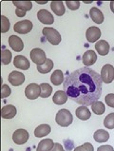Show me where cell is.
<instances>
[{"label": "cell", "mask_w": 114, "mask_h": 151, "mask_svg": "<svg viewBox=\"0 0 114 151\" xmlns=\"http://www.w3.org/2000/svg\"><path fill=\"white\" fill-rule=\"evenodd\" d=\"M95 50L100 55L105 56L109 52L110 47H109V44L106 40H99L95 44Z\"/></svg>", "instance_id": "obj_15"}, {"label": "cell", "mask_w": 114, "mask_h": 151, "mask_svg": "<svg viewBox=\"0 0 114 151\" xmlns=\"http://www.w3.org/2000/svg\"><path fill=\"white\" fill-rule=\"evenodd\" d=\"M104 126L108 129L114 128V112L109 113L104 120Z\"/></svg>", "instance_id": "obj_29"}, {"label": "cell", "mask_w": 114, "mask_h": 151, "mask_svg": "<svg viewBox=\"0 0 114 151\" xmlns=\"http://www.w3.org/2000/svg\"><path fill=\"white\" fill-rule=\"evenodd\" d=\"M101 78L103 83L110 84L114 80V68L109 64L105 65L101 70Z\"/></svg>", "instance_id": "obj_5"}, {"label": "cell", "mask_w": 114, "mask_h": 151, "mask_svg": "<svg viewBox=\"0 0 114 151\" xmlns=\"http://www.w3.org/2000/svg\"><path fill=\"white\" fill-rule=\"evenodd\" d=\"M73 151H94V147L90 143H86L80 146H77Z\"/></svg>", "instance_id": "obj_32"}, {"label": "cell", "mask_w": 114, "mask_h": 151, "mask_svg": "<svg viewBox=\"0 0 114 151\" xmlns=\"http://www.w3.org/2000/svg\"><path fill=\"white\" fill-rule=\"evenodd\" d=\"M89 16L90 18L92 19L93 22H95L96 24H102L104 22V14L103 12H101L98 8L93 7L90 9L89 11Z\"/></svg>", "instance_id": "obj_17"}, {"label": "cell", "mask_w": 114, "mask_h": 151, "mask_svg": "<svg viewBox=\"0 0 114 151\" xmlns=\"http://www.w3.org/2000/svg\"><path fill=\"white\" fill-rule=\"evenodd\" d=\"M32 22L30 20H23V21H18L14 24V32L20 34H27L32 29Z\"/></svg>", "instance_id": "obj_6"}, {"label": "cell", "mask_w": 114, "mask_h": 151, "mask_svg": "<svg viewBox=\"0 0 114 151\" xmlns=\"http://www.w3.org/2000/svg\"><path fill=\"white\" fill-rule=\"evenodd\" d=\"M97 151H114L111 145H101L98 147Z\"/></svg>", "instance_id": "obj_36"}, {"label": "cell", "mask_w": 114, "mask_h": 151, "mask_svg": "<svg viewBox=\"0 0 114 151\" xmlns=\"http://www.w3.org/2000/svg\"><path fill=\"white\" fill-rule=\"evenodd\" d=\"M51 10L53 11L55 14L58 16H62L65 14V6H64V2L62 1H52L51 3Z\"/></svg>", "instance_id": "obj_21"}, {"label": "cell", "mask_w": 114, "mask_h": 151, "mask_svg": "<svg viewBox=\"0 0 114 151\" xmlns=\"http://www.w3.org/2000/svg\"><path fill=\"white\" fill-rule=\"evenodd\" d=\"M10 29V21L5 15H1V32H7Z\"/></svg>", "instance_id": "obj_31"}, {"label": "cell", "mask_w": 114, "mask_h": 151, "mask_svg": "<svg viewBox=\"0 0 114 151\" xmlns=\"http://www.w3.org/2000/svg\"><path fill=\"white\" fill-rule=\"evenodd\" d=\"M15 14L16 15L18 16V17H23L26 15V12H23V11H21V10H18V9H16L15 10Z\"/></svg>", "instance_id": "obj_38"}, {"label": "cell", "mask_w": 114, "mask_h": 151, "mask_svg": "<svg viewBox=\"0 0 114 151\" xmlns=\"http://www.w3.org/2000/svg\"><path fill=\"white\" fill-rule=\"evenodd\" d=\"M51 82L54 86H59L64 82V74L60 70H56L51 76Z\"/></svg>", "instance_id": "obj_24"}, {"label": "cell", "mask_w": 114, "mask_h": 151, "mask_svg": "<svg viewBox=\"0 0 114 151\" xmlns=\"http://www.w3.org/2000/svg\"><path fill=\"white\" fill-rule=\"evenodd\" d=\"M53 145L54 143L51 139H44L38 144L36 151H51Z\"/></svg>", "instance_id": "obj_22"}, {"label": "cell", "mask_w": 114, "mask_h": 151, "mask_svg": "<svg viewBox=\"0 0 114 151\" xmlns=\"http://www.w3.org/2000/svg\"><path fill=\"white\" fill-rule=\"evenodd\" d=\"M37 3H39V4H45V3H47V2H37Z\"/></svg>", "instance_id": "obj_40"}, {"label": "cell", "mask_w": 114, "mask_h": 151, "mask_svg": "<svg viewBox=\"0 0 114 151\" xmlns=\"http://www.w3.org/2000/svg\"><path fill=\"white\" fill-rule=\"evenodd\" d=\"M30 59L33 63H35L37 66H41V65L45 64L47 61V57H46V53L45 51L41 49H33L30 51Z\"/></svg>", "instance_id": "obj_4"}, {"label": "cell", "mask_w": 114, "mask_h": 151, "mask_svg": "<svg viewBox=\"0 0 114 151\" xmlns=\"http://www.w3.org/2000/svg\"><path fill=\"white\" fill-rule=\"evenodd\" d=\"M100 36H101V31L99 28L90 27L87 29L86 37H87V40L89 43H94L96 41H98Z\"/></svg>", "instance_id": "obj_11"}, {"label": "cell", "mask_w": 114, "mask_h": 151, "mask_svg": "<svg viewBox=\"0 0 114 151\" xmlns=\"http://www.w3.org/2000/svg\"><path fill=\"white\" fill-rule=\"evenodd\" d=\"M29 140V132L26 129L20 128L17 129L12 134V141L16 145H24Z\"/></svg>", "instance_id": "obj_8"}, {"label": "cell", "mask_w": 114, "mask_h": 151, "mask_svg": "<svg viewBox=\"0 0 114 151\" xmlns=\"http://www.w3.org/2000/svg\"><path fill=\"white\" fill-rule=\"evenodd\" d=\"M16 109L14 106L8 105L4 106L1 109V116L4 119H12L16 115Z\"/></svg>", "instance_id": "obj_16"}, {"label": "cell", "mask_w": 114, "mask_h": 151, "mask_svg": "<svg viewBox=\"0 0 114 151\" xmlns=\"http://www.w3.org/2000/svg\"><path fill=\"white\" fill-rule=\"evenodd\" d=\"M66 5L68 6V8L71 11H76L80 7V2L79 1H67Z\"/></svg>", "instance_id": "obj_34"}, {"label": "cell", "mask_w": 114, "mask_h": 151, "mask_svg": "<svg viewBox=\"0 0 114 151\" xmlns=\"http://www.w3.org/2000/svg\"><path fill=\"white\" fill-rule=\"evenodd\" d=\"M51 132V127L47 124H43L38 126L34 130V136L37 138H42L44 136L49 135Z\"/></svg>", "instance_id": "obj_20"}, {"label": "cell", "mask_w": 114, "mask_h": 151, "mask_svg": "<svg viewBox=\"0 0 114 151\" xmlns=\"http://www.w3.org/2000/svg\"><path fill=\"white\" fill-rule=\"evenodd\" d=\"M42 32L46 36L47 40L53 46L59 45L61 40H62V37H61L60 33L53 28H44Z\"/></svg>", "instance_id": "obj_3"}, {"label": "cell", "mask_w": 114, "mask_h": 151, "mask_svg": "<svg viewBox=\"0 0 114 151\" xmlns=\"http://www.w3.org/2000/svg\"><path fill=\"white\" fill-rule=\"evenodd\" d=\"M1 59L4 65H9L12 60V52L9 50H4L1 52Z\"/></svg>", "instance_id": "obj_30"}, {"label": "cell", "mask_w": 114, "mask_h": 151, "mask_svg": "<svg viewBox=\"0 0 114 151\" xmlns=\"http://www.w3.org/2000/svg\"><path fill=\"white\" fill-rule=\"evenodd\" d=\"M9 44H10L11 48L17 51V52H20V51L23 50L24 48V44L23 41L21 40V38L16 36V35H11L9 37Z\"/></svg>", "instance_id": "obj_12"}, {"label": "cell", "mask_w": 114, "mask_h": 151, "mask_svg": "<svg viewBox=\"0 0 114 151\" xmlns=\"http://www.w3.org/2000/svg\"><path fill=\"white\" fill-rule=\"evenodd\" d=\"M9 82L14 87H17V86H20L24 83L25 81V75L23 73H21L19 71H12L10 73L9 75Z\"/></svg>", "instance_id": "obj_10"}, {"label": "cell", "mask_w": 114, "mask_h": 151, "mask_svg": "<svg viewBox=\"0 0 114 151\" xmlns=\"http://www.w3.org/2000/svg\"><path fill=\"white\" fill-rule=\"evenodd\" d=\"M14 67L19 68V70H27L30 68V62L29 60L23 55H17L14 57Z\"/></svg>", "instance_id": "obj_13"}, {"label": "cell", "mask_w": 114, "mask_h": 151, "mask_svg": "<svg viewBox=\"0 0 114 151\" xmlns=\"http://www.w3.org/2000/svg\"><path fill=\"white\" fill-rule=\"evenodd\" d=\"M40 88H41L40 96L42 98H48L51 96V94L52 92V88L51 85L47 84V83H43L40 85Z\"/></svg>", "instance_id": "obj_28"}, {"label": "cell", "mask_w": 114, "mask_h": 151, "mask_svg": "<svg viewBox=\"0 0 114 151\" xmlns=\"http://www.w3.org/2000/svg\"><path fill=\"white\" fill-rule=\"evenodd\" d=\"M68 94L66 93L65 90H57L54 93L52 101L56 105H64V104L68 101Z\"/></svg>", "instance_id": "obj_19"}, {"label": "cell", "mask_w": 114, "mask_h": 151, "mask_svg": "<svg viewBox=\"0 0 114 151\" xmlns=\"http://www.w3.org/2000/svg\"><path fill=\"white\" fill-rule=\"evenodd\" d=\"M93 138L97 143H105V142H107L109 139V134L107 130L99 129V130L94 132Z\"/></svg>", "instance_id": "obj_23"}, {"label": "cell", "mask_w": 114, "mask_h": 151, "mask_svg": "<svg viewBox=\"0 0 114 151\" xmlns=\"http://www.w3.org/2000/svg\"><path fill=\"white\" fill-rule=\"evenodd\" d=\"M110 10H111V12L114 14V1H111L110 2Z\"/></svg>", "instance_id": "obj_39"}, {"label": "cell", "mask_w": 114, "mask_h": 151, "mask_svg": "<svg viewBox=\"0 0 114 151\" xmlns=\"http://www.w3.org/2000/svg\"><path fill=\"white\" fill-rule=\"evenodd\" d=\"M76 116L78 119H80L82 121H87L91 117V113L89 109H87V106H81L76 109Z\"/></svg>", "instance_id": "obj_18"}, {"label": "cell", "mask_w": 114, "mask_h": 151, "mask_svg": "<svg viewBox=\"0 0 114 151\" xmlns=\"http://www.w3.org/2000/svg\"><path fill=\"white\" fill-rule=\"evenodd\" d=\"M51 151H65V149L63 148V146L60 144L56 143V144H54L53 147H52V149Z\"/></svg>", "instance_id": "obj_37"}, {"label": "cell", "mask_w": 114, "mask_h": 151, "mask_svg": "<svg viewBox=\"0 0 114 151\" xmlns=\"http://www.w3.org/2000/svg\"><path fill=\"white\" fill-rule=\"evenodd\" d=\"M41 88L40 85L37 84H30L27 86V88H25V95L30 100H34V99L38 98L40 96Z\"/></svg>", "instance_id": "obj_7"}, {"label": "cell", "mask_w": 114, "mask_h": 151, "mask_svg": "<svg viewBox=\"0 0 114 151\" xmlns=\"http://www.w3.org/2000/svg\"><path fill=\"white\" fill-rule=\"evenodd\" d=\"M83 63H84L85 66L89 67L92 66V65L97 61V54H96L93 50H87L83 55Z\"/></svg>", "instance_id": "obj_14"}, {"label": "cell", "mask_w": 114, "mask_h": 151, "mask_svg": "<svg viewBox=\"0 0 114 151\" xmlns=\"http://www.w3.org/2000/svg\"><path fill=\"white\" fill-rule=\"evenodd\" d=\"M11 88L9 87L8 85H2V88H1V97L2 98H6L8 96L11 95Z\"/></svg>", "instance_id": "obj_33"}, {"label": "cell", "mask_w": 114, "mask_h": 151, "mask_svg": "<svg viewBox=\"0 0 114 151\" xmlns=\"http://www.w3.org/2000/svg\"><path fill=\"white\" fill-rule=\"evenodd\" d=\"M91 109H92V111L96 115H102L105 113L106 106H105V105L102 102L97 101V102H95L91 105Z\"/></svg>", "instance_id": "obj_27"}, {"label": "cell", "mask_w": 114, "mask_h": 151, "mask_svg": "<svg viewBox=\"0 0 114 151\" xmlns=\"http://www.w3.org/2000/svg\"><path fill=\"white\" fill-rule=\"evenodd\" d=\"M103 81L99 73L90 68H81L64 80V90L68 97L81 106H91L102 95Z\"/></svg>", "instance_id": "obj_1"}, {"label": "cell", "mask_w": 114, "mask_h": 151, "mask_svg": "<svg viewBox=\"0 0 114 151\" xmlns=\"http://www.w3.org/2000/svg\"><path fill=\"white\" fill-rule=\"evenodd\" d=\"M105 101H106L107 106L114 107V93H109L105 97Z\"/></svg>", "instance_id": "obj_35"}, {"label": "cell", "mask_w": 114, "mask_h": 151, "mask_svg": "<svg viewBox=\"0 0 114 151\" xmlns=\"http://www.w3.org/2000/svg\"><path fill=\"white\" fill-rule=\"evenodd\" d=\"M52 68H53V62L51 59H47L46 63L41 65V66H37V70L40 73H42V74L49 73Z\"/></svg>", "instance_id": "obj_25"}, {"label": "cell", "mask_w": 114, "mask_h": 151, "mask_svg": "<svg viewBox=\"0 0 114 151\" xmlns=\"http://www.w3.org/2000/svg\"><path fill=\"white\" fill-rule=\"evenodd\" d=\"M37 18L41 23L46 25H51L54 22L53 15H52L49 11L47 10H40L37 12Z\"/></svg>", "instance_id": "obj_9"}, {"label": "cell", "mask_w": 114, "mask_h": 151, "mask_svg": "<svg viewBox=\"0 0 114 151\" xmlns=\"http://www.w3.org/2000/svg\"><path fill=\"white\" fill-rule=\"evenodd\" d=\"M14 5L16 7V9L21 10L23 12L30 11L32 8V3L30 1H14Z\"/></svg>", "instance_id": "obj_26"}, {"label": "cell", "mask_w": 114, "mask_h": 151, "mask_svg": "<svg viewBox=\"0 0 114 151\" xmlns=\"http://www.w3.org/2000/svg\"><path fill=\"white\" fill-rule=\"evenodd\" d=\"M55 121L59 126L66 127H69V124H71L73 121V117H72V114L71 113V111L66 109H63L57 112Z\"/></svg>", "instance_id": "obj_2"}]
</instances>
